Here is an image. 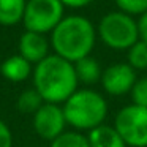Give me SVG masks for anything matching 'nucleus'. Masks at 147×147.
Listing matches in <instances>:
<instances>
[{
  "instance_id": "20",
  "label": "nucleus",
  "mask_w": 147,
  "mask_h": 147,
  "mask_svg": "<svg viewBox=\"0 0 147 147\" xmlns=\"http://www.w3.org/2000/svg\"><path fill=\"white\" fill-rule=\"evenodd\" d=\"M138 29H139V38L141 41L147 43V13H144L138 21Z\"/></svg>"
},
{
  "instance_id": "6",
  "label": "nucleus",
  "mask_w": 147,
  "mask_h": 147,
  "mask_svg": "<svg viewBox=\"0 0 147 147\" xmlns=\"http://www.w3.org/2000/svg\"><path fill=\"white\" fill-rule=\"evenodd\" d=\"M114 128L131 147H147V108L125 106L115 115Z\"/></svg>"
},
{
  "instance_id": "16",
  "label": "nucleus",
  "mask_w": 147,
  "mask_h": 147,
  "mask_svg": "<svg viewBox=\"0 0 147 147\" xmlns=\"http://www.w3.org/2000/svg\"><path fill=\"white\" fill-rule=\"evenodd\" d=\"M128 65L133 70H146L147 68V43L138 41L128 49Z\"/></svg>"
},
{
  "instance_id": "14",
  "label": "nucleus",
  "mask_w": 147,
  "mask_h": 147,
  "mask_svg": "<svg viewBox=\"0 0 147 147\" xmlns=\"http://www.w3.org/2000/svg\"><path fill=\"white\" fill-rule=\"evenodd\" d=\"M43 105H45V100H43V96L35 89L24 90L21 93V96L18 98V108H19V111L27 112V114H35Z\"/></svg>"
},
{
  "instance_id": "19",
  "label": "nucleus",
  "mask_w": 147,
  "mask_h": 147,
  "mask_svg": "<svg viewBox=\"0 0 147 147\" xmlns=\"http://www.w3.org/2000/svg\"><path fill=\"white\" fill-rule=\"evenodd\" d=\"M13 146V136L3 120H0V147H11Z\"/></svg>"
},
{
  "instance_id": "3",
  "label": "nucleus",
  "mask_w": 147,
  "mask_h": 147,
  "mask_svg": "<svg viewBox=\"0 0 147 147\" xmlns=\"http://www.w3.org/2000/svg\"><path fill=\"white\" fill-rule=\"evenodd\" d=\"M63 114L67 123L76 130H90L103 125L108 114L106 100L93 90H76L65 101Z\"/></svg>"
},
{
  "instance_id": "5",
  "label": "nucleus",
  "mask_w": 147,
  "mask_h": 147,
  "mask_svg": "<svg viewBox=\"0 0 147 147\" xmlns=\"http://www.w3.org/2000/svg\"><path fill=\"white\" fill-rule=\"evenodd\" d=\"M63 19V3L60 0H29L24 11V26L27 32H51Z\"/></svg>"
},
{
  "instance_id": "1",
  "label": "nucleus",
  "mask_w": 147,
  "mask_h": 147,
  "mask_svg": "<svg viewBox=\"0 0 147 147\" xmlns=\"http://www.w3.org/2000/svg\"><path fill=\"white\" fill-rule=\"evenodd\" d=\"M78 82L74 63L59 55H48L33 70V89L45 103H65L78 90Z\"/></svg>"
},
{
  "instance_id": "15",
  "label": "nucleus",
  "mask_w": 147,
  "mask_h": 147,
  "mask_svg": "<svg viewBox=\"0 0 147 147\" xmlns=\"http://www.w3.org/2000/svg\"><path fill=\"white\" fill-rule=\"evenodd\" d=\"M51 147H90L89 138L78 131H63L52 141Z\"/></svg>"
},
{
  "instance_id": "10",
  "label": "nucleus",
  "mask_w": 147,
  "mask_h": 147,
  "mask_svg": "<svg viewBox=\"0 0 147 147\" xmlns=\"http://www.w3.org/2000/svg\"><path fill=\"white\" fill-rule=\"evenodd\" d=\"M90 147H127L114 127L100 125L89 133Z\"/></svg>"
},
{
  "instance_id": "13",
  "label": "nucleus",
  "mask_w": 147,
  "mask_h": 147,
  "mask_svg": "<svg viewBox=\"0 0 147 147\" xmlns=\"http://www.w3.org/2000/svg\"><path fill=\"white\" fill-rule=\"evenodd\" d=\"M74 70H76L78 81H82L84 84H95L100 79V76H103L98 62L90 57H86L82 60L76 62Z\"/></svg>"
},
{
  "instance_id": "12",
  "label": "nucleus",
  "mask_w": 147,
  "mask_h": 147,
  "mask_svg": "<svg viewBox=\"0 0 147 147\" xmlns=\"http://www.w3.org/2000/svg\"><path fill=\"white\" fill-rule=\"evenodd\" d=\"M26 0H0V24L14 26L24 19Z\"/></svg>"
},
{
  "instance_id": "18",
  "label": "nucleus",
  "mask_w": 147,
  "mask_h": 147,
  "mask_svg": "<svg viewBox=\"0 0 147 147\" xmlns=\"http://www.w3.org/2000/svg\"><path fill=\"white\" fill-rule=\"evenodd\" d=\"M131 98H133V105L147 108V78H142L134 82L131 89Z\"/></svg>"
},
{
  "instance_id": "9",
  "label": "nucleus",
  "mask_w": 147,
  "mask_h": 147,
  "mask_svg": "<svg viewBox=\"0 0 147 147\" xmlns=\"http://www.w3.org/2000/svg\"><path fill=\"white\" fill-rule=\"evenodd\" d=\"M48 41L45 35L35 32H26L19 38V52L30 63L38 65L41 60L48 57Z\"/></svg>"
},
{
  "instance_id": "4",
  "label": "nucleus",
  "mask_w": 147,
  "mask_h": 147,
  "mask_svg": "<svg viewBox=\"0 0 147 147\" xmlns=\"http://www.w3.org/2000/svg\"><path fill=\"white\" fill-rule=\"evenodd\" d=\"M98 35L106 46L112 49H130L139 41V29L133 16L114 11L101 18Z\"/></svg>"
},
{
  "instance_id": "7",
  "label": "nucleus",
  "mask_w": 147,
  "mask_h": 147,
  "mask_svg": "<svg viewBox=\"0 0 147 147\" xmlns=\"http://www.w3.org/2000/svg\"><path fill=\"white\" fill-rule=\"evenodd\" d=\"M67 125L63 114V108L52 103H45L38 111L33 114V128L43 139L54 141L63 133Z\"/></svg>"
},
{
  "instance_id": "21",
  "label": "nucleus",
  "mask_w": 147,
  "mask_h": 147,
  "mask_svg": "<svg viewBox=\"0 0 147 147\" xmlns=\"http://www.w3.org/2000/svg\"><path fill=\"white\" fill-rule=\"evenodd\" d=\"M63 7H71V8H82L87 7L93 2V0H60Z\"/></svg>"
},
{
  "instance_id": "8",
  "label": "nucleus",
  "mask_w": 147,
  "mask_h": 147,
  "mask_svg": "<svg viewBox=\"0 0 147 147\" xmlns=\"http://www.w3.org/2000/svg\"><path fill=\"white\" fill-rule=\"evenodd\" d=\"M134 82H136V74H134V70L128 63L111 65L101 76L103 89L109 95H114V96L131 92Z\"/></svg>"
},
{
  "instance_id": "2",
  "label": "nucleus",
  "mask_w": 147,
  "mask_h": 147,
  "mask_svg": "<svg viewBox=\"0 0 147 147\" xmlns=\"http://www.w3.org/2000/svg\"><path fill=\"white\" fill-rule=\"evenodd\" d=\"M55 55L76 63L89 57L95 45V29L82 16H67L51 33Z\"/></svg>"
},
{
  "instance_id": "17",
  "label": "nucleus",
  "mask_w": 147,
  "mask_h": 147,
  "mask_svg": "<svg viewBox=\"0 0 147 147\" xmlns=\"http://www.w3.org/2000/svg\"><path fill=\"white\" fill-rule=\"evenodd\" d=\"M122 13L128 16H142L147 13V0H114Z\"/></svg>"
},
{
  "instance_id": "11",
  "label": "nucleus",
  "mask_w": 147,
  "mask_h": 147,
  "mask_svg": "<svg viewBox=\"0 0 147 147\" xmlns=\"http://www.w3.org/2000/svg\"><path fill=\"white\" fill-rule=\"evenodd\" d=\"M0 73L3 74L8 81L19 82V81H24L30 76V73H32V63L29 60H26L21 54L13 55V57L7 59L2 63Z\"/></svg>"
},
{
  "instance_id": "22",
  "label": "nucleus",
  "mask_w": 147,
  "mask_h": 147,
  "mask_svg": "<svg viewBox=\"0 0 147 147\" xmlns=\"http://www.w3.org/2000/svg\"><path fill=\"white\" fill-rule=\"evenodd\" d=\"M0 68H2V63H0Z\"/></svg>"
}]
</instances>
